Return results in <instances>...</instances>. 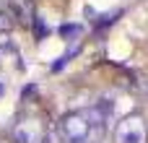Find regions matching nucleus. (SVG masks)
Segmentation results:
<instances>
[{"mask_svg":"<svg viewBox=\"0 0 148 143\" xmlns=\"http://www.w3.org/2000/svg\"><path fill=\"white\" fill-rule=\"evenodd\" d=\"M0 96H3V89H0Z\"/></svg>","mask_w":148,"mask_h":143,"instance_id":"nucleus-6","label":"nucleus"},{"mask_svg":"<svg viewBox=\"0 0 148 143\" xmlns=\"http://www.w3.org/2000/svg\"><path fill=\"white\" fill-rule=\"evenodd\" d=\"M10 16L18 18L23 26L34 23V0H10Z\"/></svg>","mask_w":148,"mask_h":143,"instance_id":"nucleus-4","label":"nucleus"},{"mask_svg":"<svg viewBox=\"0 0 148 143\" xmlns=\"http://www.w3.org/2000/svg\"><path fill=\"white\" fill-rule=\"evenodd\" d=\"M13 26V16H10V10H3L0 8V31H8Z\"/></svg>","mask_w":148,"mask_h":143,"instance_id":"nucleus-5","label":"nucleus"},{"mask_svg":"<svg viewBox=\"0 0 148 143\" xmlns=\"http://www.w3.org/2000/svg\"><path fill=\"white\" fill-rule=\"evenodd\" d=\"M114 143H148V125L143 115H127L114 128Z\"/></svg>","mask_w":148,"mask_h":143,"instance_id":"nucleus-2","label":"nucleus"},{"mask_svg":"<svg viewBox=\"0 0 148 143\" xmlns=\"http://www.w3.org/2000/svg\"><path fill=\"white\" fill-rule=\"evenodd\" d=\"M104 122H107V112H101L99 107L78 109V112H68L60 120V133L68 143H94L104 133Z\"/></svg>","mask_w":148,"mask_h":143,"instance_id":"nucleus-1","label":"nucleus"},{"mask_svg":"<svg viewBox=\"0 0 148 143\" xmlns=\"http://www.w3.org/2000/svg\"><path fill=\"white\" fill-rule=\"evenodd\" d=\"M10 138L16 143H39L42 141V125L34 120H23L10 130Z\"/></svg>","mask_w":148,"mask_h":143,"instance_id":"nucleus-3","label":"nucleus"}]
</instances>
